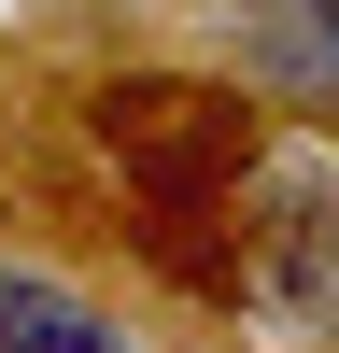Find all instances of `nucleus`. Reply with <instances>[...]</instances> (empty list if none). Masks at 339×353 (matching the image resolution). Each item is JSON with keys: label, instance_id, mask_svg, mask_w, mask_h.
<instances>
[{"label": "nucleus", "instance_id": "2", "mask_svg": "<svg viewBox=\"0 0 339 353\" xmlns=\"http://www.w3.org/2000/svg\"><path fill=\"white\" fill-rule=\"evenodd\" d=\"M254 212H240V297L282 339H339V170L325 156H254Z\"/></svg>", "mask_w": 339, "mask_h": 353}, {"label": "nucleus", "instance_id": "3", "mask_svg": "<svg viewBox=\"0 0 339 353\" xmlns=\"http://www.w3.org/2000/svg\"><path fill=\"white\" fill-rule=\"evenodd\" d=\"M254 71L339 113V0H254Z\"/></svg>", "mask_w": 339, "mask_h": 353}, {"label": "nucleus", "instance_id": "4", "mask_svg": "<svg viewBox=\"0 0 339 353\" xmlns=\"http://www.w3.org/2000/svg\"><path fill=\"white\" fill-rule=\"evenodd\" d=\"M0 353H127V339H113L99 297H71L43 269H0Z\"/></svg>", "mask_w": 339, "mask_h": 353}, {"label": "nucleus", "instance_id": "1", "mask_svg": "<svg viewBox=\"0 0 339 353\" xmlns=\"http://www.w3.org/2000/svg\"><path fill=\"white\" fill-rule=\"evenodd\" d=\"M99 141H113V170L141 184V212H156V241L170 226H212L226 198L254 184V113L226 99V85H99Z\"/></svg>", "mask_w": 339, "mask_h": 353}]
</instances>
